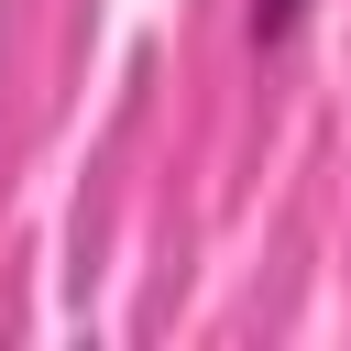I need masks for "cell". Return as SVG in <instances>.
Listing matches in <instances>:
<instances>
[{"label":"cell","instance_id":"cell-1","mask_svg":"<svg viewBox=\"0 0 351 351\" xmlns=\"http://www.w3.org/2000/svg\"><path fill=\"white\" fill-rule=\"evenodd\" d=\"M307 11H318V0H241V44H252V55H285V44L307 33Z\"/></svg>","mask_w":351,"mask_h":351}]
</instances>
